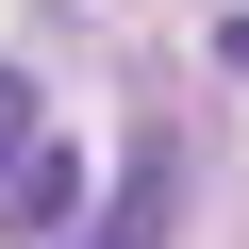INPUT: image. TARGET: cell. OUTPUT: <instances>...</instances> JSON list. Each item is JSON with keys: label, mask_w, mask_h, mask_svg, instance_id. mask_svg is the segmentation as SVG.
Returning <instances> with one entry per match:
<instances>
[{"label": "cell", "mask_w": 249, "mask_h": 249, "mask_svg": "<svg viewBox=\"0 0 249 249\" xmlns=\"http://www.w3.org/2000/svg\"><path fill=\"white\" fill-rule=\"evenodd\" d=\"M67 199H83V166H67V150H50V133H34V150H17V166H0V232H50V216H67Z\"/></svg>", "instance_id": "1"}, {"label": "cell", "mask_w": 249, "mask_h": 249, "mask_svg": "<svg viewBox=\"0 0 249 249\" xmlns=\"http://www.w3.org/2000/svg\"><path fill=\"white\" fill-rule=\"evenodd\" d=\"M166 216H183V183H166V150H133V183H116V216L83 249H166Z\"/></svg>", "instance_id": "2"}, {"label": "cell", "mask_w": 249, "mask_h": 249, "mask_svg": "<svg viewBox=\"0 0 249 249\" xmlns=\"http://www.w3.org/2000/svg\"><path fill=\"white\" fill-rule=\"evenodd\" d=\"M34 133H50V116H34V83H17V67H0V166H17Z\"/></svg>", "instance_id": "3"}, {"label": "cell", "mask_w": 249, "mask_h": 249, "mask_svg": "<svg viewBox=\"0 0 249 249\" xmlns=\"http://www.w3.org/2000/svg\"><path fill=\"white\" fill-rule=\"evenodd\" d=\"M232 67H249V17H232Z\"/></svg>", "instance_id": "4"}]
</instances>
